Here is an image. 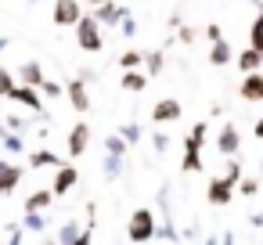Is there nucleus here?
Listing matches in <instances>:
<instances>
[{
    "label": "nucleus",
    "instance_id": "1",
    "mask_svg": "<svg viewBox=\"0 0 263 245\" xmlns=\"http://www.w3.org/2000/svg\"><path fill=\"white\" fill-rule=\"evenodd\" d=\"M76 40H80L83 51H101V47H105V40H101V22H98L94 15H83V18L76 22Z\"/></svg>",
    "mask_w": 263,
    "mask_h": 245
},
{
    "label": "nucleus",
    "instance_id": "2",
    "mask_svg": "<svg viewBox=\"0 0 263 245\" xmlns=\"http://www.w3.org/2000/svg\"><path fill=\"white\" fill-rule=\"evenodd\" d=\"M155 213L152 209H137L134 216H130V227H126V238L130 241H152L155 238Z\"/></svg>",
    "mask_w": 263,
    "mask_h": 245
},
{
    "label": "nucleus",
    "instance_id": "3",
    "mask_svg": "<svg viewBox=\"0 0 263 245\" xmlns=\"http://www.w3.org/2000/svg\"><path fill=\"white\" fill-rule=\"evenodd\" d=\"M234 180H227V177H213L209 184H205V198H209V205H227L231 198H234Z\"/></svg>",
    "mask_w": 263,
    "mask_h": 245
},
{
    "label": "nucleus",
    "instance_id": "4",
    "mask_svg": "<svg viewBox=\"0 0 263 245\" xmlns=\"http://www.w3.org/2000/svg\"><path fill=\"white\" fill-rule=\"evenodd\" d=\"M238 98H241V101H263V69L245 72V80H241V87H238Z\"/></svg>",
    "mask_w": 263,
    "mask_h": 245
},
{
    "label": "nucleus",
    "instance_id": "5",
    "mask_svg": "<svg viewBox=\"0 0 263 245\" xmlns=\"http://www.w3.org/2000/svg\"><path fill=\"white\" fill-rule=\"evenodd\" d=\"M180 101L177 98H162L155 108H152V123H173V119H180Z\"/></svg>",
    "mask_w": 263,
    "mask_h": 245
},
{
    "label": "nucleus",
    "instance_id": "6",
    "mask_svg": "<svg viewBox=\"0 0 263 245\" xmlns=\"http://www.w3.org/2000/svg\"><path fill=\"white\" fill-rule=\"evenodd\" d=\"M216 148H220V155H238L241 137H238V126H234V123H223V130H220V137H216Z\"/></svg>",
    "mask_w": 263,
    "mask_h": 245
},
{
    "label": "nucleus",
    "instance_id": "7",
    "mask_svg": "<svg viewBox=\"0 0 263 245\" xmlns=\"http://www.w3.org/2000/svg\"><path fill=\"white\" fill-rule=\"evenodd\" d=\"M83 15H80V4L76 0H58L54 4V26H76Z\"/></svg>",
    "mask_w": 263,
    "mask_h": 245
},
{
    "label": "nucleus",
    "instance_id": "8",
    "mask_svg": "<svg viewBox=\"0 0 263 245\" xmlns=\"http://www.w3.org/2000/svg\"><path fill=\"white\" fill-rule=\"evenodd\" d=\"M87 144H90V126H87V123H76V126L69 130V155H72V159L83 155Z\"/></svg>",
    "mask_w": 263,
    "mask_h": 245
},
{
    "label": "nucleus",
    "instance_id": "9",
    "mask_svg": "<svg viewBox=\"0 0 263 245\" xmlns=\"http://www.w3.org/2000/svg\"><path fill=\"white\" fill-rule=\"evenodd\" d=\"M8 98H11V101H18V105H26V108H36V112H40V94H36L29 83H15Z\"/></svg>",
    "mask_w": 263,
    "mask_h": 245
},
{
    "label": "nucleus",
    "instance_id": "10",
    "mask_svg": "<svg viewBox=\"0 0 263 245\" xmlns=\"http://www.w3.org/2000/svg\"><path fill=\"white\" fill-rule=\"evenodd\" d=\"M65 94H69V101H72V108H76V112H87V108H90V98H87V80H72V83L65 87Z\"/></svg>",
    "mask_w": 263,
    "mask_h": 245
},
{
    "label": "nucleus",
    "instance_id": "11",
    "mask_svg": "<svg viewBox=\"0 0 263 245\" xmlns=\"http://www.w3.org/2000/svg\"><path fill=\"white\" fill-rule=\"evenodd\" d=\"M123 15H126V8L112 4V0H101V4H98V15H94V18H98L101 26H116V22H119Z\"/></svg>",
    "mask_w": 263,
    "mask_h": 245
},
{
    "label": "nucleus",
    "instance_id": "12",
    "mask_svg": "<svg viewBox=\"0 0 263 245\" xmlns=\"http://www.w3.org/2000/svg\"><path fill=\"white\" fill-rule=\"evenodd\" d=\"M234 62V51H231V44L220 36V40H213V47H209V65H231Z\"/></svg>",
    "mask_w": 263,
    "mask_h": 245
},
{
    "label": "nucleus",
    "instance_id": "13",
    "mask_svg": "<svg viewBox=\"0 0 263 245\" xmlns=\"http://www.w3.org/2000/svg\"><path fill=\"white\" fill-rule=\"evenodd\" d=\"M22 180V166H11V162H0V195H8L15 184Z\"/></svg>",
    "mask_w": 263,
    "mask_h": 245
},
{
    "label": "nucleus",
    "instance_id": "14",
    "mask_svg": "<svg viewBox=\"0 0 263 245\" xmlns=\"http://www.w3.org/2000/svg\"><path fill=\"white\" fill-rule=\"evenodd\" d=\"M205 134H209V123H195V126H191V134L184 137V152H202Z\"/></svg>",
    "mask_w": 263,
    "mask_h": 245
},
{
    "label": "nucleus",
    "instance_id": "15",
    "mask_svg": "<svg viewBox=\"0 0 263 245\" xmlns=\"http://www.w3.org/2000/svg\"><path fill=\"white\" fill-rule=\"evenodd\" d=\"M90 231H94L90 223H87V231H80V223H76V220H69V223L58 231V238H62V241H69V245H72V241H90Z\"/></svg>",
    "mask_w": 263,
    "mask_h": 245
},
{
    "label": "nucleus",
    "instance_id": "16",
    "mask_svg": "<svg viewBox=\"0 0 263 245\" xmlns=\"http://www.w3.org/2000/svg\"><path fill=\"white\" fill-rule=\"evenodd\" d=\"M148 87V76L141 72V69H126L123 72V90H130V94H141Z\"/></svg>",
    "mask_w": 263,
    "mask_h": 245
},
{
    "label": "nucleus",
    "instance_id": "17",
    "mask_svg": "<svg viewBox=\"0 0 263 245\" xmlns=\"http://www.w3.org/2000/svg\"><path fill=\"white\" fill-rule=\"evenodd\" d=\"M238 69L241 72H256V69H263V58H259V51L249 44V51H241L238 54Z\"/></svg>",
    "mask_w": 263,
    "mask_h": 245
},
{
    "label": "nucleus",
    "instance_id": "18",
    "mask_svg": "<svg viewBox=\"0 0 263 245\" xmlns=\"http://www.w3.org/2000/svg\"><path fill=\"white\" fill-rule=\"evenodd\" d=\"M76 177H80V173H76V166H62V169H58V177H54V195H65V191L76 184Z\"/></svg>",
    "mask_w": 263,
    "mask_h": 245
},
{
    "label": "nucleus",
    "instance_id": "19",
    "mask_svg": "<svg viewBox=\"0 0 263 245\" xmlns=\"http://www.w3.org/2000/svg\"><path fill=\"white\" fill-rule=\"evenodd\" d=\"M18 76H22V83H29V87H40V83H44V69H40L36 62H26V65L18 69Z\"/></svg>",
    "mask_w": 263,
    "mask_h": 245
},
{
    "label": "nucleus",
    "instance_id": "20",
    "mask_svg": "<svg viewBox=\"0 0 263 245\" xmlns=\"http://www.w3.org/2000/svg\"><path fill=\"white\" fill-rule=\"evenodd\" d=\"M29 166H36V169H44V166H62V162H58V155H54V152H47V148H40V152H33V155H29Z\"/></svg>",
    "mask_w": 263,
    "mask_h": 245
},
{
    "label": "nucleus",
    "instance_id": "21",
    "mask_svg": "<svg viewBox=\"0 0 263 245\" xmlns=\"http://www.w3.org/2000/svg\"><path fill=\"white\" fill-rule=\"evenodd\" d=\"M0 137H4V148H8V152H15V155H22V148H26V141H22V134H18V130H4V134H0Z\"/></svg>",
    "mask_w": 263,
    "mask_h": 245
},
{
    "label": "nucleus",
    "instance_id": "22",
    "mask_svg": "<svg viewBox=\"0 0 263 245\" xmlns=\"http://www.w3.org/2000/svg\"><path fill=\"white\" fill-rule=\"evenodd\" d=\"M144 65H148V76H159V72H162V65H166L162 51H148V54H144Z\"/></svg>",
    "mask_w": 263,
    "mask_h": 245
},
{
    "label": "nucleus",
    "instance_id": "23",
    "mask_svg": "<svg viewBox=\"0 0 263 245\" xmlns=\"http://www.w3.org/2000/svg\"><path fill=\"white\" fill-rule=\"evenodd\" d=\"M180 169H184V173H198V169H202V152H184Z\"/></svg>",
    "mask_w": 263,
    "mask_h": 245
},
{
    "label": "nucleus",
    "instance_id": "24",
    "mask_svg": "<svg viewBox=\"0 0 263 245\" xmlns=\"http://www.w3.org/2000/svg\"><path fill=\"white\" fill-rule=\"evenodd\" d=\"M119 173H123V155H112V152H108V155H105V177L116 180Z\"/></svg>",
    "mask_w": 263,
    "mask_h": 245
},
{
    "label": "nucleus",
    "instance_id": "25",
    "mask_svg": "<svg viewBox=\"0 0 263 245\" xmlns=\"http://www.w3.org/2000/svg\"><path fill=\"white\" fill-rule=\"evenodd\" d=\"M51 195H54V191H36V195H29V198H26V209H47V205H51Z\"/></svg>",
    "mask_w": 263,
    "mask_h": 245
},
{
    "label": "nucleus",
    "instance_id": "26",
    "mask_svg": "<svg viewBox=\"0 0 263 245\" xmlns=\"http://www.w3.org/2000/svg\"><path fill=\"white\" fill-rule=\"evenodd\" d=\"M26 227H29V231H44V227H47L44 213H40V209H26Z\"/></svg>",
    "mask_w": 263,
    "mask_h": 245
},
{
    "label": "nucleus",
    "instance_id": "27",
    "mask_svg": "<svg viewBox=\"0 0 263 245\" xmlns=\"http://www.w3.org/2000/svg\"><path fill=\"white\" fill-rule=\"evenodd\" d=\"M119 134H123V141H126V144H137V141H141V123H126Z\"/></svg>",
    "mask_w": 263,
    "mask_h": 245
},
{
    "label": "nucleus",
    "instance_id": "28",
    "mask_svg": "<svg viewBox=\"0 0 263 245\" xmlns=\"http://www.w3.org/2000/svg\"><path fill=\"white\" fill-rule=\"evenodd\" d=\"M141 65H144V54L141 51H126L123 54V69H141Z\"/></svg>",
    "mask_w": 263,
    "mask_h": 245
},
{
    "label": "nucleus",
    "instance_id": "29",
    "mask_svg": "<svg viewBox=\"0 0 263 245\" xmlns=\"http://www.w3.org/2000/svg\"><path fill=\"white\" fill-rule=\"evenodd\" d=\"M105 152H112V155H123V152H126V141H123V134H119V137H105Z\"/></svg>",
    "mask_w": 263,
    "mask_h": 245
},
{
    "label": "nucleus",
    "instance_id": "30",
    "mask_svg": "<svg viewBox=\"0 0 263 245\" xmlns=\"http://www.w3.org/2000/svg\"><path fill=\"white\" fill-rule=\"evenodd\" d=\"M238 191H241V195H249V198H252V195H256V191H259V180H256V177H241V180H238Z\"/></svg>",
    "mask_w": 263,
    "mask_h": 245
},
{
    "label": "nucleus",
    "instance_id": "31",
    "mask_svg": "<svg viewBox=\"0 0 263 245\" xmlns=\"http://www.w3.org/2000/svg\"><path fill=\"white\" fill-rule=\"evenodd\" d=\"M11 87H15L11 72H8V69H0V98H8V94H11Z\"/></svg>",
    "mask_w": 263,
    "mask_h": 245
},
{
    "label": "nucleus",
    "instance_id": "32",
    "mask_svg": "<svg viewBox=\"0 0 263 245\" xmlns=\"http://www.w3.org/2000/svg\"><path fill=\"white\" fill-rule=\"evenodd\" d=\"M155 238H162V241H177V238H180V234H177V231H173V227H170V220H166V223H162V227H155Z\"/></svg>",
    "mask_w": 263,
    "mask_h": 245
},
{
    "label": "nucleus",
    "instance_id": "33",
    "mask_svg": "<svg viewBox=\"0 0 263 245\" xmlns=\"http://www.w3.org/2000/svg\"><path fill=\"white\" fill-rule=\"evenodd\" d=\"M119 26H123V36H134V33H137V22L130 18V11H126V15L119 18Z\"/></svg>",
    "mask_w": 263,
    "mask_h": 245
},
{
    "label": "nucleus",
    "instance_id": "34",
    "mask_svg": "<svg viewBox=\"0 0 263 245\" xmlns=\"http://www.w3.org/2000/svg\"><path fill=\"white\" fill-rule=\"evenodd\" d=\"M40 87H44V94H47V98H62V94H65V87H58V83H51V80H44Z\"/></svg>",
    "mask_w": 263,
    "mask_h": 245
},
{
    "label": "nucleus",
    "instance_id": "35",
    "mask_svg": "<svg viewBox=\"0 0 263 245\" xmlns=\"http://www.w3.org/2000/svg\"><path fill=\"white\" fill-rule=\"evenodd\" d=\"M152 148H155V152L162 155V152L170 148V137H166V134H152Z\"/></svg>",
    "mask_w": 263,
    "mask_h": 245
},
{
    "label": "nucleus",
    "instance_id": "36",
    "mask_svg": "<svg viewBox=\"0 0 263 245\" xmlns=\"http://www.w3.org/2000/svg\"><path fill=\"white\" fill-rule=\"evenodd\" d=\"M4 126H8V130H18V134H22V130H26V119H22V116H8V119H4Z\"/></svg>",
    "mask_w": 263,
    "mask_h": 245
},
{
    "label": "nucleus",
    "instance_id": "37",
    "mask_svg": "<svg viewBox=\"0 0 263 245\" xmlns=\"http://www.w3.org/2000/svg\"><path fill=\"white\" fill-rule=\"evenodd\" d=\"M177 29H180V40L184 44H195V29L191 26H177Z\"/></svg>",
    "mask_w": 263,
    "mask_h": 245
},
{
    "label": "nucleus",
    "instance_id": "38",
    "mask_svg": "<svg viewBox=\"0 0 263 245\" xmlns=\"http://www.w3.org/2000/svg\"><path fill=\"white\" fill-rule=\"evenodd\" d=\"M205 36H209V44H213V40H220V36H223V33H220V26H216V22H213V26H205Z\"/></svg>",
    "mask_w": 263,
    "mask_h": 245
},
{
    "label": "nucleus",
    "instance_id": "39",
    "mask_svg": "<svg viewBox=\"0 0 263 245\" xmlns=\"http://www.w3.org/2000/svg\"><path fill=\"white\" fill-rule=\"evenodd\" d=\"M249 227H263V213H252L249 216Z\"/></svg>",
    "mask_w": 263,
    "mask_h": 245
},
{
    "label": "nucleus",
    "instance_id": "40",
    "mask_svg": "<svg viewBox=\"0 0 263 245\" xmlns=\"http://www.w3.org/2000/svg\"><path fill=\"white\" fill-rule=\"evenodd\" d=\"M252 137H259V141H263V116L256 119V126H252Z\"/></svg>",
    "mask_w": 263,
    "mask_h": 245
},
{
    "label": "nucleus",
    "instance_id": "41",
    "mask_svg": "<svg viewBox=\"0 0 263 245\" xmlns=\"http://www.w3.org/2000/svg\"><path fill=\"white\" fill-rule=\"evenodd\" d=\"M4 47H8V36H0V51H4Z\"/></svg>",
    "mask_w": 263,
    "mask_h": 245
},
{
    "label": "nucleus",
    "instance_id": "42",
    "mask_svg": "<svg viewBox=\"0 0 263 245\" xmlns=\"http://www.w3.org/2000/svg\"><path fill=\"white\" fill-rule=\"evenodd\" d=\"M4 130H8V126H4V119H0V134H4Z\"/></svg>",
    "mask_w": 263,
    "mask_h": 245
},
{
    "label": "nucleus",
    "instance_id": "43",
    "mask_svg": "<svg viewBox=\"0 0 263 245\" xmlns=\"http://www.w3.org/2000/svg\"><path fill=\"white\" fill-rule=\"evenodd\" d=\"M90 4H101V0H90Z\"/></svg>",
    "mask_w": 263,
    "mask_h": 245
},
{
    "label": "nucleus",
    "instance_id": "44",
    "mask_svg": "<svg viewBox=\"0 0 263 245\" xmlns=\"http://www.w3.org/2000/svg\"><path fill=\"white\" fill-rule=\"evenodd\" d=\"M259 173H263V162H259Z\"/></svg>",
    "mask_w": 263,
    "mask_h": 245
}]
</instances>
